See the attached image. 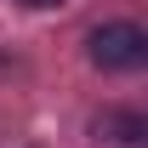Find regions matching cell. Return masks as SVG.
I'll return each mask as SVG.
<instances>
[{
  "instance_id": "obj_1",
  "label": "cell",
  "mask_w": 148,
  "mask_h": 148,
  "mask_svg": "<svg viewBox=\"0 0 148 148\" xmlns=\"http://www.w3.org/2000/svg\"><path fill=\"white\" fill-rule=\"evenodd\" d=\"M86 51H91L97 69L125 74V69H143V63H148V34L137 29V23H103V29H91Z\"/></svg>"
},
{
  "instance_id": "obj_2",
  "label": "cell",
  "mask_w": 148,
  "mask_h": 148,
  "mask_svg": "<svg viewBox=\"0 0 148 148\" xmlns=\"http://www.w3.org/2000/svg\"><path fill=\"white\" fill-rule=\"evenodd\" d=\"M97 137H108V143H125V148H143L148 143V120L131 108H108L103 120H97Z\"/></svg>"
},
{
  "instance_id": "obj_3",
  "label": "cell",
  "mask_w": 148,
  "mask_h": 148,
  "mask_svg": "<svg viewBox=\"0 0 148 148\" xmlns=\"http://www.w3.org/2000/svg\"><path fill=\"white\" fill-rule=\"evenodd\" d=\"M23 6H63V0H23Z\"/></svg>"
}]
</instances>
